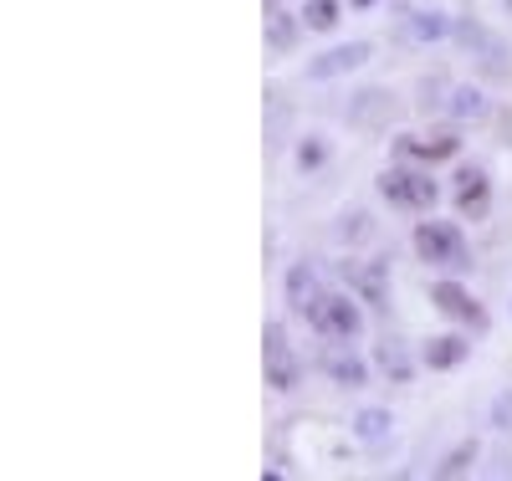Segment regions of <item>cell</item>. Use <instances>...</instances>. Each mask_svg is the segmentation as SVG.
Masks as SVG:
<instances>
[{
    "label": "cell",
    "instance_id": "cell-1",
    "mask_svg": "<svg viewBox=\"0 0 512 481\" xmlns=\"http://www.w3.org/2000/svg\"><path fill=\"white\" fill-rule=\"evenodd\" d=\"M410 246H415V256L425 261V267H441V272H451V277L472 272L466 236H461V226H451V221H420L415 236H410Z\"/></svg>",
    "mask_w": 512,
    "mask_h": 481
},
{
    "label": "cell",
    "instance_id": "cell-2",
    "mask_svg": "<svg viewBox=\"0 0 512 481\" xmlns=\"http://www.w3.org/2000/svg\"><path fill=\"white\" fill-rule=\"evenodd\" d=\"M308 328L318 338H338V343H354L364 333V313H359V302L344 297V292H323V302L308 313Z\"/></svg>",
    "mask_w": 512,
    "mask_h": 481
},
{
    "label": "cell",
    "instance_id": "cell-3",
    "mask_svg": "<svg viewBox=\"0 0 512 481\" xmlns=\"http://www.w3.org/2000/svg\"><path fill=\"white\" fill-rule=\"evenodd\" d=\"M379 195L390 200L395 210H431L441 200L431 174H415V169H400V164H390V169L379 174Z\"/></svg>",
    "mask_w": 512,
    "mask_h": 481
},
{
    "label": "cell",
    "instance_id": "cell-4",
    "mask_svg": "<svg viewBox=\"0 0 512 481\" xmlns=\"http://www.w3.org/2000/svg\"><path fill=\"white\" fill-rule=\"evenodd\" d=\"M262 343H267V384L277 389V395L297 389V379H303V364H297L292 343H287V328H282V323H267Z\"/></svg>",
    "mask_w": 512,
    "mask_h": 481
},
{
    "label": "cell",
    "instance_id": "cell-5",
    "mask_svg": "<svg viewBox=\"0 0 512 481\" xmlns=\"http://www.w3.org/2000/svg\"><path fill=\"white\" fill-rule=\"evenodd\" d=\"M431 308L436 313H446L451 323H466V328H487V313H482V302L466 292L461 282H451V277H441V282H431Z\"/></svg>",
    "mask_w": 512,
    "mask_h": 481
},
{
    "label": "cell",
    "instance_id": "cell-6",
    "mask_svg": "<svg viewBox=\"0 0 512 481\" xmlns=\"http://www.w3.org/2000/svg\"><path fill=\"white\" fill-rule=\"evenodd\" d=\"M369 57H374L369 41H338V47H328L323 57H313V62H308V82H333V77H349V72H359Z\"/></svg>",
    "mask_w": 512,
    "mask_h": 481
},
{
    "label": "cell",
    "instance_id": "cell-7",
    "mask_svg": "<svg viewBox=\"0 0 512 481\" xmlns=\"http://www.w3.org/2000/svg\"><path fill=\"white\" fill-rule=\"evenodd\" d=\"M323 374L333 379V384H344V389H364L369 384V364L354 354L349 343H338V338H328V348H323Z\"/></svg>",
    "mask_w": 512,
    "mask_h": 481
},
{
    "label": "cell",
    "instance_id": "cell-8",
    "mask_svg": "<svg viewBox=\"0 0 512 481\" xmlns=\"http://www.w3.org/2000/svg\"><path fill=\"white\" fill-rule=\"evenodd\" d=\"M487 200H492V180H487V169H461L456 174V215L461 221H482L487 215Z\"/></svg>",
    "mask_w": 512,
    "mask_h": 481
},
{
    "label": "cell",
    "instance_id": "cell-9",
    "mask_svg": "<svg viewBox=\"0 0 512 481\" xmlns=\"http://www.w3.org/2000/svg\"><path fill=\"white\" fill-rule=\"evenodd\" d=\"M349 282H354L359 302H369V308H390V261H384V256L349 267Z\"/></svg>",
    "mask_w": 512,
    "mask_h": 481
},
{
    "label": "cell",
    "instance_id": "cell-10",
    "mask_svg": "<svg viewBox=\"0 0 512 481\" xmlns=\"http://www.w3.org/2000/svg\"><path fill=\"white\" fill-rule=\"evenodd\" d=\"M395 118V93L390 87H364V93H354L349 103V123L354 128H390Z\"/></svg>",
    "mask_w": 512,
    "mask_h": 481
},
{
    "label": "cell",
    "instance_id": "cell-11",
    "mask_svg": "<svg viewBox=\"0 0 512 481\" xmlns=\"http://www.w3.org/2000/svg\"><path fill=\"white\" fill-rule=\"evenodd\" d=\"M451 26H456V21H451L446 11H436V6H431V11H410V16H400V36L410 41V47H436V41L451 36Z\"/></svg>",
    "mask_w": 512,
    "mask_h": 481
},
{
    "label": "cell",
    "instance_id": "cell-12",
    "mask_svg": "<svg viewBox=\"0 0 512 481\" xmlns=\"http://www.w3.org/2000/svg\"><path fill=\"white\" fill-rule=\"evenodd\" d=\"M323 302V282H318V267H308V261H292V272H287V308L292 313H313Z\"/></svg>",
    "mask_w": 512,
    "mask_h": 481
},
{
    "label": "cell",
    "instance_id": "cell-13",
    "mask_svg": "<svg viewBox=\"0 0 512 481\" xmlns=\"http://www.w3.org/2000/svg\"><path fill=\"white\" fill-rule=\"evenodd\" d=\"M446 113H451L456 123H482V118L492 113V98L482 93L477 82H456L451 98H446Z\"/></svg>",
    "mask_w": 512,
    "mask_h": 481
},
{
    "label": "cell",
    "instance_id": "cell-14",
    "mask_svg": "<svg viewBox=\"0 0 512 481\" xmlns=\"http://www.w3.org/2000/svg\"><path fill=\"white\" fill-rule=\"evenodd\" d=\"M466 354H472V343H466L461 333H441V338H425L420 364L425 369H456V364H466Z\"/></svg>",
    "mask_w": 512,
    "mask_h": 481
},
{
    "label": "cell",
    "instance_id": "cell-15",
    "mask_svg": "<svg viewBox=\"0 0 512 481\" xmlns=\"http://www.w3.org/2000/svg\"><path fill=\"white\" fill-rule=\"evenodd\" d=\"M349 430H354V441L359 446H384L395 435V415L390 410H379V405H364L354 420H349Z\"/></svg>",
    "mask_w": 512,
    "mask_h": 481
},
{
    "label": "cell",
    "instance_id": "cell-16",
    "mask_svg": "<svg viewBox=\"0 0 512 481\" xmlns=\"http://www.w3.org/2000/svg\"><path fill=\"white\" fill-rule=\"evenodd\" d=\"M395 149L405 154V159H451L456 149H461V139H451V134H431V139H420V134H400L395 139Z\"/></svg>",
    "mask_w": 512,
    "mask_h": 481
},
{
    "label": "cell",
    "instance_id": "cell-17",
    "mask_svg": "<svg viewBox=\"0 0 512 481\" xmlns=\"http://www.w3.org/2000/svg\"><path fill=\"white\" fill-rule=\"evenodd\" d=\"M297 36H303V16H292V11L272 6V16H267V52L287 57V52L297 47Z\"/></svg>",
    "mask_w": 512,
    "mask_h": 481
},
{
    "label": "cell",
    "instance_id": "cell-18",
    "mask_svg": "<svg viewBox=\"0 0 512 481\" xmlns=\"http://www.w3.org/2000/svg\"><path fill=\"white\" fill-rule=\"evenodd\" d=\"M374 359H379V369L390 374L395 384H410V379H415V364H410V348H405L400 338H384V343L374 348Z\"/></svg>",
    "mask_w": 512,
    "mask_h": 481
},
{
    "label": "cell",
    "instance_id": "cell-19",
    "mask_svg": "<svg viewBox=\"0 0 512 481\" xmlns=\"http://www.w3.org/2000/svg\"><path fill=\"white\" fill-rule=\"evenodd\" d=\"M477 456H482V446L472 441V435H466V441H461L456 451H446V461L436 466V476H441V481H451V476H466V471L477 466Z\"/></svg>",
    "mask_w": 512,
    "mask_h": 481
},
{
    "label": "cell",
    "instance_id": "cell-20",
    "mask_svg": "<svg viewBox=\"0 0 512 481\" xmlns=\"http://www.w3.org/2000/svg\"><path fill=\"white\" fill-rule=\"evenodd\" d=\"M328 139L323 134H308V139H297V149H292V159H297V169H303V174H318L323 164H328Z\"/></svg>",
    "mask_w": 512,
    "mask_h": 481
},
{
    "label": "cell",
    "instance_id": "cell-21",
    "mask_svg": "<svg viewBox=\"0 0 512 481\" xmlns=\"http://www.w3.org/2000/svg\"><path fill=\"white\" fill-rule=\"evenodd\" d=\"M369 231H374V221H369V210H344V215H338V226H333L338 246H359V241H364Z\"/></svg>",
    "mask_w": 512,
    "mask_h": 481
},
{
    "label": "cell",
    "instance_id": "cell-22",
    "mask_svg": "<svg viewBox=\"0 0 512 481\" xmlns=\"http://www.w3.org/2000/svg\"><path fill=\"white\" fill-rule=\"evenodd\" d=\"M338 11H344L338 0H303V26L308 31H333L338 26Z\"/></svg>",
    "mask_w": 512,
    "mask_h": 481
},
{
    "label": "cell",
    "instance_id": "cell-23",
    "mask_svg": "<svg viewBox=\"0 0 512 481\" xmlns=\"http://www.w3.org/2000/svg\"><path fill=\"white\" fill-rule=\"evenodd\" d=\"M487 425H492L497 435H512V389H497V395H492Z\"/></svg>",
    "mask_w": 512,
    "mask_h": 481
},
{
    "label": "cell",
    "instance_id": "cell-24",
    "mask_svg": "<svg viewBox=\"0 0 512 481\" xmlns=\"http://www.w3.org/2000/svg\"><path fill=\"white\" fill-rule=\"evenodd\" d=\"M287 123H292V113L277 103V108H272V123H267V144H287V139H282V134H287Z\"/></svg>",
    "mask_w": 512,
    "mask_h": 481
},
{
    "label": "cell",
    "instance_id": "cell-25",
    "mask_svg": "<svg viewBox=\"0 0 512 481\" xmlns=\"http://www.w3.org/2000/svg\"><path fill=\"white\" fill-rule=\"evenodd\" d=\"M492 471H497V476H512V456H502V461H497Z\"/></svg>",
    "mask_w": 512,
    "mask_h": 481
},
{
    "label": "cell",
    "instance_id": "cell-26",
    "mask_svg": "<svg viewBox=\"0 0 512 481\" xmlns=\"http://www.w3.org/2000/svg\"><path fill=\"white\" fill-rule=\"evenodd\" d=\"M349 6H354V11H374V6H379V0H349Z\"/></svg>",
    "mask_w": 512,
    "mask_h": 481
},
{
    "label": "cell",
    "instance_id": "cell-27",
    "mask_svg": "<svg viewBox=\"0 0 512 481\" xmlns=\"http://www.w3.org/2000/svg\"><path fill=\"white\" fill-rule=\"evenodd\" d=\"M272 6H287V0H267V11H272Z\"/></svg>",
    "mask_w": 512,
    "mask_h": 481
}]
</instances>
